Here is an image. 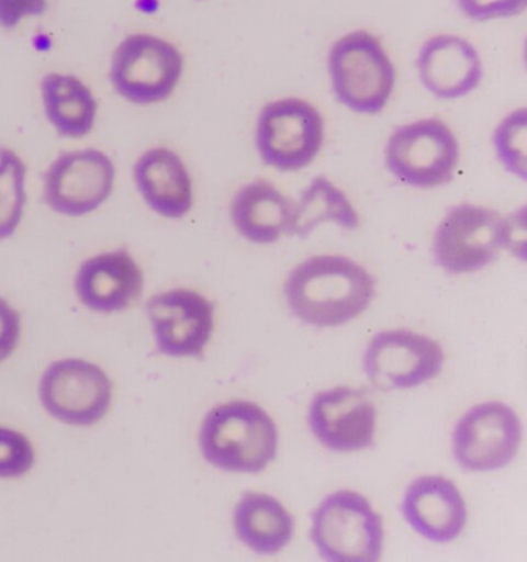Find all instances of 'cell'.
I'll use <instances>...</instances> for the list:
<instances>
[{"mask_svg": "<svg viewBox=\"0 0 527 562\" xmlns=\"http://www.w3.org/2000/svg\"><path fill=\"white\" fill-rule=\"evenodd\" d=\"M325 124L309 101L285 98L269 102L257 121L256 144L265 165L298 172L316 159L324 146Z\"/></svg>", "mask_w": 527, "mask_h": 562, "instance_id": "cell-7", "label": "cell"}, {"mask_svg": "<svg viewBox=\"0 0 527 562\" xmlns=\"http://www.w3.org/2000/svg\"><path fill=\"white\" fill-rule=\"evenodd\" d=\"M293 204L272 182L259 180L243 186L231 204V218L243 238L271 245L288 234Z\"/></svg>", "mask_w": 527, "mask_h": 562, "instance_id": "cell-19", "label": "cell"}, {"mask_svg": "<svg viewBox=\"0 0 527 562\" xmlns=\"http://www.w3.org/2000/svg\"><path fill=\"white\" fill-rule=\"evenodd\" d=\"M496 157L506 170L526 180L527 167V110L509 113L494 133Z\"/></svg>", "mask_w": 527, "mask_h": 562, "instance_id": "cell-24", "label": "cell"}, {"mask_svg": "<svg viewBox=\"0 0 527 562\" xmlns=\"http://www.w3.org/2000/svg\"><path fill=\"white\" fill-rule=\"evenodd\" d=\"M328 71L337 100L360 115L381 113L396 82V71L384 45L363 30L335 42L329 50Z\"/></svg>", "mask_w": 527, "mask_h": 562, "instance_id": "cell-3", "label": "cell"}, {"mask_svg": "<svg viewBox=\"0 0 527 562\" xmlns=\"http://www.w3.org/2000/svg\"><path fill=\"white\" fill-rule=\"evenodd\" d=\"M47 7V0H0V26L16 29L25 19L44 14Z\"/></svg>", "mask_w": 527, "mask_h": 562, "instance_id": "cell-27", "label": "cell"}, {"mask_svg": "<svg viewBox=\"0 0 527 562\" xmlns=\"http://www.w3.org/2000/svg\"><path fill=\"white\" fill-rule=\"evenodd\" d=\"M234 529L253 552L277 554L293 539L294 518L274 497L245 493L235 507Z\"/></svg>", "mask_w": 527, "mask_h": 562, "instance_id": "cell-21", "label": "cell"}, {"mask_svg": "<svg viewBox=\"0 0 527 562\" xmlns=\"http://www.w3.org/2000/svg\"><path fill=\"white\" fill-rule=\"evenodd\" d=\"M184 71V58L172 42L154 34H128L110 59L109 79L117 97L135 105L169 100Z\"/></svg>", "mask_w": 527, "mask_h": 562, "instance_id": "cell-5", "label": "cell"}, {"mask_svg": "<svg viewBox=\"0 0 527 562\" xmlns=\"http://www.w3.org/2000/svg\"><path fill=\"white\" fill-rule=\"evenodd\" d=\"M115 181L116 167L104 151H66L44 175V200L56 214L89 215L110 199Z\"/></svg>", "mask_w": 527, "mask_h": 562, "instance_id": "cell-9", "label": "cell"}, {"mask_svg": "<svg viewBox=\"0 0 527 562\" xmlns=\"http://www.w3.org/2000/svg\"><path fill=\"white\" fill-rule=\"evenodd\" d=\"M34 465L32 442L22 432L0 428V477L13 480L29 473Z\"/></svg>", "mask_w": 527, "mask_h": 562, "instance_id": "cell-25", "label": "cell"}, {"mask_svg": "<svg viewBox=\"0 0 527 562\" xmlns=\"http://www.w3.org/2000/svg\"><path fill=\"white\" fill-rule=\"evenodd\" d=\"M142 268L126 249L87 258L75 277L79 302L94 313H120L142 297Z\"/></svg>", "mask_w": 527, "mask_h": 562, "instance_id": "cell-15", "label": "cell"}, {"mask_svg": "<svg viewBox=\"0 0 527 562\" xmlns=\"http://www.w3.org/2000/svg\"><path fill=\"white\" fill-rule=\"evenodd\" d=\"M21 337V317L18 311L0 297V362L9 359Z\"/></svg>", "mask_w": 527, "mask_h": 562, "instance_id": "cell-28", "label": "cell"}, {"mask_svg": "<svg viewBox=\"0 0 527 562\" xmlns=\"http://www.w3.org/2000/svg\"><path fill=\"white\" fill-rule=\"evenodd\" d=\"M502 249L503 216L494 209L460 204L450 209L436 227V265L455 276L480 271Z\"/></svg>", "mask_w": 527, "mask_h": 562, "instance_id": "cell-8", "label": "cell"}, {"mask_svg": "<svg viewBox=\"0 0 527 562\" xmlns=\"http://www.w3.org/2000/svg\"><path fill=\"white\" fill-rule=\"evenodd\" d=\"M26 204V165L16 151L0 149V240L18 231Z\"/></svg>", "mask_w": 527, "mask_h": 562, "instance_id": "cell-23", "label": "cell"}, {"mask_svg": "<svg viewBox=\"0 0 527 562\" xmlns=\"http://www.w3.org/2000/svg\"><path fill=\"white\" fill-rule=\"evenodd\" d=\"M45 412L64 424L90 427L108 414L112 382L97 364L81 359L52 363L40 383Z\"/></svg>", "mask_w": 527, "mask_h": 562, "instance_id": "cell-10", "label": "cell"}, {"mask_svg": "<svg viewBox=\"0 0 527 562\" xmlns=\"http://www.w3.org/2000/svg\"><path fill=\"white\" fill-rule=\"evenodd\" d=\"M311 541L332 562L381 560L384 526L359 493L343 490L325 497L311 516Z\"/></svg>", "mask_w": 527, "mask_h": 562, "instance_id": "cell-4", "label": "cell"}, {"mask_svg": "<svg viewBox=\"0 0 527 562\" xmlns=\"http://www.w3.org/2000/svg\"><path fill=\"white\" fill-rule=\"evenodd\" d=\"M453 454L468 472H495L514 461L522 443V422L509 405L473 406L453 430Z\"/></svg>", "mask_w": 527, "mask_h": 562, "instance_id": "cell-11", "label": "cell"}, {"mask_svg": "<svg viewBox=\"0 0 527 562\" xmlns=\"http://www.w3.org/2000/svg\"><path fill=\"white\" fill-rule=\"evenodd\" d=\"M444 351L423 334L379 333L363 352V371L379 390H408L435 379L442 370Z\"/></svg>", "mask_w": 527, "mask_h": 562, "instance_id": "cell-12", "label": "cell"}, {"mask_svg": "<svg viewBox=\"0 0 527 562\" xmlns=\"http://www.w3.org/2000/svg\"><path fill=\"white\" fill-rule=\"evenodd\" d=\"M462 13L472 21L514 18L526 10L527 0H458Z\"/></svg>", "mask_w": 527, "mask_h": 562, "instance_id": "cell-26", "label": "cell"}, {"mask_svg": "<svg viewBox=\"0 0 527 562\" xmlns=\"http://www.w3.org/2000/svg\"><path fill=\"white\" fill-rule=\"evenodd\" d=\"M421 82L431 94L441 100H460L468 97L483 79L480 53L453 34L430 37L418 56Z\"/></svg>", "mask_w": 527, "mask_h": 562, "instance_id": "cell-17", "label": "cell"}, {"mask_svg": "<svg viewBox=\"0 0 527 562\" xmlns=\"http://www.w3.org/2000/svg\"><path fill=\"white\" fill-rule=\"evenodd\" d=\"M322 223H335L344 229L355 231L359 227V215L335 182L317 177L293 204L288 234L306 237Z\"/></svg>", "mask_w": 527, "mask_h": 562, "instance_id": "cell-22", "label": "cell"}, {"mask_svg": "<svg viewBox=\"0 0 527 562\" xmlns=\"http://www.w3.org/2000/svg\"><path fill=\"white\" fill-rule=\"evenodd\" d=\"M41 98L48 123L60 138L81 139L92 133L97 124V97L78 76L47 74L41 81Z\"/></svg>", "mask_w": 527, "mask_h": 562, "instance_id": "cell-20", "label": "cell"}, {"mask_svg": "<svg viewBox=\"0 0 527 562\" xmlns=\"http://www.w3.org/2000/svg\"><path fill=\"white\" fill-rule=\"evenodd\" d=\"M377 295V279L348 257H311L288 276L285 297L306 325L333 328L359 317Z\"/></svg>", "mask_w": 527, "mask_h": 562, "instance_id": "cell-1", "label": "cell"}, {"mask_svg": "<svg viewBox=\"0 0 527 562\" xmlns=\"http://www.w3.org/2000/svg\"><path fill=\"white\" fill-rule=\"evenodd\" d=\"M526 214L525 209L503 216V248L519 258H525Z\"/></svg>", "mask_w": 527, "mask_h": 562, "instance_id": "cell-29", "label": "cell"}, {"mask_svg": "<svg viewBox=\"0 0 527 562\" xmlns=\"http://www.w3.org/2000/svg\"><path fill=\"white\" fill-rule=\"evenodd\" d=\"M158 352L203 357L214 331V303L192 290L154 295L146 305Z\"/></svg>", "mask_w": 527, "mask_h": 562, "instance_id": "cell-13", "label": "cell"}, {"mask_svg": "<svg viewBox=\"0 0 527 562\" xmlns=\"http://www.w3.org/2000/svg\"><path fill=\"white\" fill-rule=\"evenodd\" d=\"M309 422L314 438L329 450H366L374 443L377 406L362 390L337 386L316 394Z\"/></svg>", "mask_w": 527, "mask_h": 562, "instance_id": "cell-14", "label": "cell"}, {"mask_svg": "<svg viewBox=\"0 0 527 562\" xmlns=\"http://www.w3.org/2000/svg\"><path fill=\"white\" fill-rule=\"evenodd\" d=\"M385 162L390 173L411 188H441L457 173L460 144L449 125L427 117L393 132L386 143Z\"/></svg>", "mask_w": 527, "mask_h": 562, "instance_id": "cell-6", "label": "cell"}, {"mask_svg": "<svg viewBox=\"0 0 527 562\" xmlns=\"http://www.w3.org/2000/svg\"><path fill=\"white\" fill-rule=\"evenodd\" d=\"M203 458L220 470L260 473L274 461L279 432L272 417L253 402L215 406L200 428Z\"/></svg>", "mask_w": 527, "mask_h": 562, "instance_id": "cell-2", "label": "cell"}, {"mask_svg": "<svg viewBox=\"0 0 527 562\" xmlns=\"http://www.w3.org/2000/svg\"><path fill=\"white\" fill-rule=\"evenodd\" d=\"M134 181L155 214L180 220L191 212L193 188L183 159L168 147L144 151L134 165Z\"/></svg>", "mask_w": 527, "mask_h": 562, "instance_id": "cell-18", "label": "cell"}, {"mask_svg": "<svg viewBox=\"0 0 527 562\" xmlns=\"http://www.w3.org/2000/svg\"><path fill=\"white\" fill-rule=\"evenodd\" d=\"M401 512L416 533L438 544L455 541L468 522L460 490L441 476L419 477L408 485Z\"/></svg>", "mask_w": 527, "mask_h": 562, "instance_id": "cell-16", "label": "cell"}]
</instances>
